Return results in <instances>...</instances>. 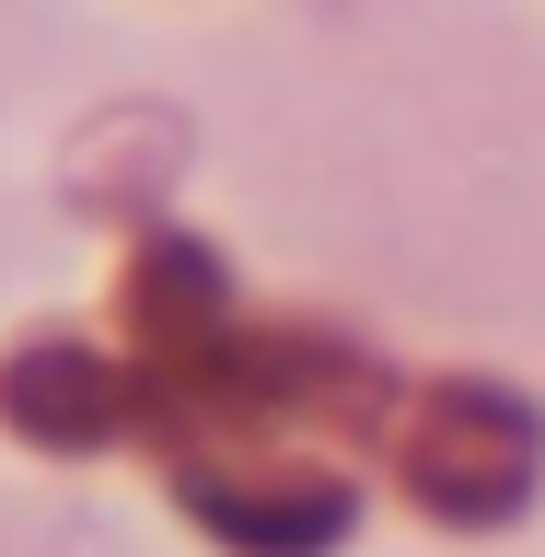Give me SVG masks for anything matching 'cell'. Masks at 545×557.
Masks as SVG:
<instances>
[{"label":"cell","mask_w":545,"mask_h":557,"mask_svg":"<svg viewBox=\"0 0 545 557\" xmlns=\"http://www.w3.org/2000/svg\"><path fill=\"white\" fill-rule=\"evenodd\" d=\"M0 407H12V430H35V442H94V430H116L128 418V383L104 372L94 348H70V337H47V348H24L12 360V383H0Z\"/></svg>","instance_id":"7a4b0ae2"},{"label":"cell","mask_w":545,"mask_h":557,"mask_svg":"<svg viewBox=\"0 0 545 557\" xmlns=\"http://www.w3.org/2000/svg\"><path fill=\"white\" fill-rule=\"evenodd\" d=\"M407 487L442 522H499L534 487V407L499 383H430L407 418Z\"/></svg>","instance_id":"6da1fadb"}]
</instances>
